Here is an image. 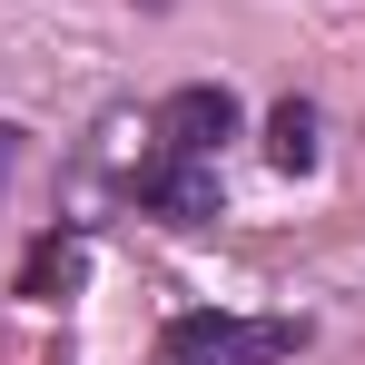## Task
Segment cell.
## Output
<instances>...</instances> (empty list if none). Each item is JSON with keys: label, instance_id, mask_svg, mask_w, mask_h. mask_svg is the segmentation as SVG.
<instances>
[{"label": "cell", "instance_id": "1", "mask_svg": "<svg viewBox=\"0 0 365 365\" xmlns=\"http://www.w3.org/2000/svg\"><path fill=\"white\" fill-rule=\"evenodd\" d=\"M306 346L297 316H227V306H187L158 336V365H287Z\"/></svg>", "mask_w": 365, "mask_h": 365}, {"label": "cell", "instance_id": "2", "mask_svg": "<svg viewBox=\"0 0 365 365\" xmlns=\"http://www.w3.org/2000/svg\"><path fill=\"white\" fill-rule=\"evenodd\" d=\"M128 197H138L148 217H168V227H207V217H217V158L148 148V158H138V178H128Z\"/></svg>", "mask_w": 365, "mask_h": 365}, {"label": "cell", "instance_id": "3", "mask_svg": "<svg viewBox=\"0 0 365 365\" xmlns=\"http://www.w3.org/2000/svg\"><path fill=\"white\" fill-rule=\"evenodd\" d=\"M227 138H237V99L217 79H197V89H178L158 109V148H178V158H217Z\"/></svg>", "mask_w": 365, "mask_h": 365}, {"label": "cell", "instance_id": "4", "mask_svg": "<svg viewBox=\"0 0 365 365\" xmlns=\"http://www.w3.org/2000/svg\"><path fill=\"white\" fill-rule=\"evenodd\" d=\"M267 158H277L287 178H306V168L326 158V119H316V99H277V109H267Z\"/></svg>", "mask_w": 365, "mask_h": 365}, {"label": "cell", "instance_id": "5", "mask_svg": "<svg viewBox=\"0 0 365 365\" xmlns=\"http://www.w3.org/2000/svg\"><path fill=\"white\" fill-rule=\"evenodd\" d=\"M79 267H89V247H79V237H40V247H30V267H20V297H69Z\"/></svg>", "mask_w": 365, "mask_h": 365}, {"label": "cell", "instance_id": "6", "mask_svg": "<svg viewBox=\"0 0 365 365\" xmlns=\"http://www.w3.org/2000/svg\"><path fill=\"white\" fill-rule=\"evenodd\" d=\"M0 168H10V128H0Z\"/></svg>", "mask_w": 365, "mask_h": 365}, {"label": "cell", "instance_id": "7", "mask_svg": "<svg viewBox=\"0 0 365 365\" xmlns=\"http://www.w3.org/2000/svg\"><path fill=\"white\" fill-rule=\"evenodd\" d=\"M148 10H168V0H148Z\"/></svg>", "mask_w": 365, "mask_h": 365}]
</instances>
